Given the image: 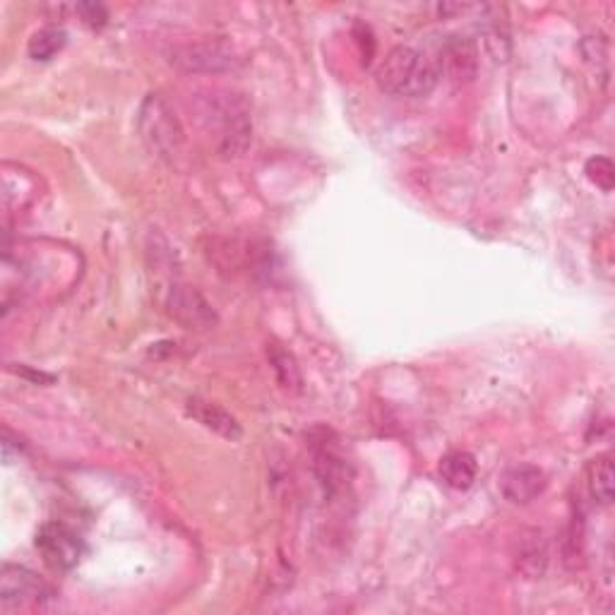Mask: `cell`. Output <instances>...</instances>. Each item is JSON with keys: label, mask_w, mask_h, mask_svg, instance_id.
I'll list each match as a JSON object with an SVG mask.
<instances>
[{"label": "cell", "mask_w": 615, "mask_h": 615, "mask_svg": "<svg viewBox=\"0 0 615 615\" xmlns=\"http://www.w3.org/2000/svg\"><path fill=\"white\" fill-rule=\"evenodd\" d=\"M169 62L173 68L193 75H219L229 72L238 66V56L234 46L219 39H203V42H187L173 46L169 52Z\"/></svg>", "instance_id": "277c9868"}, {"label": "cell", "mask_w": 615, "mask_h": 615, "mask_svg": "<svg viewBox=\"0 0 615 615\" xmlns=\"http://www.w3.org/2000/svg\"><path fill=\"white\" fill-rule=\"evenodd\" d=\"M167 312L185 330L195 332H207L219 322L215 308L207 304L205 296L185 284H171L167 294Z\"/></svg>", "instance_id": "8992f818"}, {"label": "cell", "mask_w": 615, "mask_h": 615, "mask_svg": "<svg viewBox=\"0 0 615 615\" xmlns=\"http://www.w3.org/2000/svg\"><path fill=\"white\" fill-rule=\"evenodd\" d=\"M375 80H378L383 92L392 96L423 99L435 90L437 80H441V70H437L435 60L421 54L419 48L395 46L383 58L378 72H375Z\"/></svg>", "instance_id": "6da1fadb"}, {"label": "cell", "mask_w": 615, "mask_h": 615, "mask_svg": "<svg viewBox=\"0 0 615 615\" xmlns=\"http://www.w3.org/2000/svg\"><path fill=\"white\" fill-rule=\"evenodd\" d=\"M476 474H479V464L476 457L464 449H452L441 459V479L455 488V491H467L474 486Z\"/></svg>", "instance_id": "8fae6325"}, {"label": "cell", "mask_w": 615, "mask_h": 615, "mask_svg": "<svg viewBox=\"0 0 615 615\" xmlns=\"http://www.w3.org/2000/svg\"><path fill=\"white\" fill-rule=\"evenodd\" d=\"M36 550H39L44 562L52 570L70 572L80 565L84 556V544L66 524L48 522L42 526L39 534H36Z\"/></svg>", "instance_id": "5b68a950"}, {"label": "cell", "mask_w": 615, "mask_h": 615, "mask_svg": "<svg viewBox=\"0 0 615 615\" xmlns=\"http://www.w3.org/2000/svg\"><path fill=\"white\" fill-rule=\"evenodd\" d=\"M187 413H191L195 421L203 423L205 429L229 437V441H238L243 433L241 425H238V421L231 417V413L224 411L219 405H212V401L191 399L187 401Z\"/></svg>", "instance_id": "30bf717a"}, {"label": "cell", "mask_w": 615, "mask_h": 615, "mask_svg": "<svg viewBox=\"0 0 615 615\" xmlns=\"http://www.w3.org/2000/svg\"><path fill=\"white\" fill-rule=\"evenodd\" d=\"M78 12L82 15V20L87 24H92V27H102V24L106 22V10L102 5H94V3H84L78 8Z\"/></svg>", "instance_id": "2e32d148"}, {"label": "cell", "mask_w": 615, "mask_h": 615, "mask_svg": "<svg viewBox=\"0 0 615 615\" xmlns=\"http://www.w3.org/2000/svg\"><path fill=\"white\" fill-rule=\"evenodd\" d=\"M441 75L445 72L449 80L469 82L479 72V54L467 36H449L441 48V60L435 62Z\"/></svg>", "instance_id": "9c48e42d"}, {"label": "cell", "mask_w": 615, "mask_h": 615, "mask_svg": "<svg viewBox=\"0 0 615 615\" xmlns=\"http://www.w3.org/2000/svg\"><path fill=\"white\" fill-rule=\"evenodd\" d=\"M203 123L217 137V149L226 157L243 155L253 137L248 104L236 94H212L203 109Z\"/></svg>", "instance_id": "7a4b0ae2"}, {"label": "cell", "mask_w": 615, "mask_h": 615, "mask_svg": "<svg viewBox=\"0 0 615 615\" xmlns=\"http://www.w3.org/2000/svg\"><path fill=\"white\" fill-rule=\"evenodd\" d=\"M68 42V34L60 27H44L39 32L32 34V39L27 44V54L34 60H52L62 46Z\"/></svg>", "instance_id": "4fadbf2b"}, {"label": "cell", "mask_w": 615, "mask_h": 615, "mask_svg": "<svg viewBox=\"0 0 615 615\" xmlns=\"http://www.w3.org/2000/svg\"><path fill=\"white\" fill-rule=\"evenodd\" d=\"M137 125H140V137L149 152L169 161L181 155L185 133L181 128L179 116H175L173 109L167 104L164 96L149 94L145 99L140 106V116H137Z\"/></svg>", "instance_id": "3957f363"}, {"label": "cell", "mask_w": 615, "mask_h": 615, "mask_svg": "<svg viewBox=\"0 0 615 615\" xmlns=\"http://www.w3.org/2000/svg\"><path fill=\"white\" fill-rule=\"evenodd\" d=\"M613 481H615L613 459L608 455L592 459V464H589L586 469V483H589V493H592L599 505L613 503Z\"/></svg>", "instance_id": "7c38bea8"}, {"label": "cell", "mask_w": 615, "mask_h": 615, "mask_svg": "<svg viewBox=\"0 0 615 615\" xmlns=\"http://www.w3.org/2000/svg\"><path fill=\"white\" fill-rule=\"evenodd\" d=\"M46 596H52V586L39 574L30 568H22V565H3V572H0V604L5 611L36 604V601Z\"/></svg>", "instance_id": "52a82bcc"}, {"label": "cell", "mask_w": 615, "mask_h": 615, "mask_svg": "<svg viewBox=\"0 0 615 615\" xmlns=\"http://www.w3.org/2000/svg\"><path fill=\"white\" fill-rule=\"evenodd\" d=\"M546 474L534 464H512L500 476V491L512 505H529L546 491Z\"/></svg>", "instance_id": "ba28073f"}, {"label": "cell", "mask_w": 615, "mask_h": 615, "mask_svg": "<svg viewBox=\"0 0 615 615\" xmlns=\"http://www.w3.org/2000/svg\"><path fill=\"white\" fill-rule=\"evenodd\" d=\"M267 356H270L274 373H277V378L286 387V390H300V383H304V380H300V373H298L294 356L288 354L286 349H282L280 344H272L267 349Z\"/></svg>", "instance_id": "5bb4252c"}, {"label": "cell", "mask_w": 615, "mask_h": 615, "mask_svg": "<svg viewBox=\"0 0 615 615\" xmlns=\"http://www.w3.org/2000/svg\"><path fill=\"white\" fill-rule=\"evenodd\" d=\"M586 179L592 181L596 187H601L604 193H611L615 185V169L611 164V159L606 157H592L584 167Z\"/></svg>", "instance_id": "9a60e30c"}]
</instances>
